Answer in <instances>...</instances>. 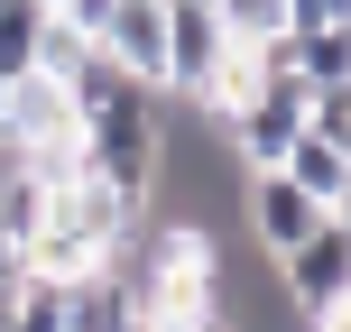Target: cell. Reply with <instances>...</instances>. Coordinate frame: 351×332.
Returning <instances> with one entry per match:
<instances>
[{
  "label": "cell",
  "instance_id": "1",
  "mask_svg": "<svg viewBox=\"0 0 351 332\" xmlns=\"http://www.w3.org/2000/svg\"><path fill=\"white\" fill-rule=\"evenodd\" d=\"M139 222V203H121L111 185H93V175H65V185H47V222L19 240V268L28 277H84V268L111 259V240Z\"/></svg>",
  "mask_w": 351,
  "mask_h": 332
},
{
  "label": "cell",
  "instance_id": "2",
  "mask_svg": "<svg viewBox=\"0 0 351 332\" xmlns=\"http://www.w3.org/2000/svg\"><path fill=\"white\" fill-rule=\"evenodd\" d=\"M167 92H148V84H121V92H102V102L84 111V175L93 185H111L121 203H139L148 212V194H158V148H167Z\"/></svg>",
  "mask_w": 351,
  "mask_h": 332
},
{
  "label": "cell",
  "instance_id": "3",
  "mask_svg": "<svg viewBox=\"0 0 351 332\" xmlns=\"http://www.w3.org/2000/svg\"><path fill=\"white\" fill-rule=\"evenodd\" d=\"M213 129H222V148H231L241 175L278 166L287 148H296V129H305V84H296V74H259V92H250L241 111H222Z\"/></svg>",
  "mask_w": 351,
  "mask_h": 332
},
{
  "label": "cell",
  "instance_id": "4",
  "mask_svg": "<svg viewBox=\"0 0 351 332\" xmlns=\"http://www.w3.org/2000/svg\"><path fill=\"white\" fill-rule=\"evenodd\" d=\"M0 139H10L19 157H37V148H84V111H74L65 74H47V65L10 74V84H0Z\"/></svg>",
  "mask_w": 351,
  "mask_h": 332
},
{
  "label": "cell",
  "instance_id": "5",
  "mask_svg": "<svg viewBox=\"0 0 351 332\" xmlns=\"http://www.w3.org/2000/svg\"><path fill=\"white\" fill-rule=\"evenodd\" d=\"M222 55H231L222 10H204V0H167V102L204 111V92H213V74H222Z\"/></svg>",
  "mask_w": 351,
  "mask_h": 332
},
{
  "label": "cell",
  "instance_id": "6",
  "mask_svg": "<svg viewBox=\"0 0 351 332\" xmlns=\"http://www.w3.org/2000/svg\"><path fill=\"white\" fill-rule=\"evenodd\" d=\"M241 222H250V249L287 259V249L324 222V203H315V194H305L287 166H259V175H241Z\"/></svg>",
  "mask_w": 351,
  "mask_h": 332
},
{
  "label": "cell",
  "instance_id": "7",
  "mask_svg": "<svg viewBox=\"0 0 351 332\" xmlns=\"http://www.w3.org/2000/svg\"><path fill=\"white\" fill-rule=\"evenodd\" d=\"M278 286L296 296V314H305V323L333 314V305L351 296V231H342V222H315V231H305V240L278 259Z\"/></svg>",
  "mask_w": 351,
  "mask_h": 332
},
{
  "label": "cell",
  "instance_id": "8",
  "mask_svg": "<svg viewBox=\"0 0 351 332\" xmlns=\"http://www.w3.org/2000/svg\"><path fill=\"white\" fill-rule=\"evenodd\" d=\"M93 47H102L130 84L167 92V0H111V18H102V37H93Z\"/></svg>",
  "mask_w": 351,
  "mask_h": 332
},
{
  "label": "cell",
  "instance_id": "9",
  "mask_svg": "<svg viewBox=\"0 0 351 332\" xmlns=\"http://www.w3.org/2000/svg\"><path fill=\"white\" fill-rule=\"evenodd\" d=\"M56 286H65V332H130L139 323V305H130V286L111 268H84V277H56Z\"/></svg>",
  "mask_w": 351,
  "mask_h": 332
},
{
  "label": "cell",
  "instance_id": "10",
  "mask_svg": "<svg viewBox=\"0 0 351 332\" xmlns=\"http://www.w3.org/2000/svg\"><path fill=\"white\" fill-rule=\"evenodd\" d=\"M278 166L296 175V185L315 194V203H333V194L351 185V148H342V139H324V129H296V148H287Z\"/></svg>",
  "mask_w": 351,
  "mask_h": 332
},
{
  "label": "cell",
  "instance_id": "11",
  "mask_svg": "<svg viewBox=\"0 0 351 332\" xmlns=\"http://www.w3.org/2000/svg\"><path fill=\"white\" fill-rule=\"evenodd\" d=\"M37 28H47V10H37V0H0V84L37 65Z\"/></svg>",
  "mask_w": 351,
  "mask_h": 332
},
{
  "label": "cell",
  "instance_id": "12",
  "mask_svg": "<svg viewBox=\"0 0 351 332\" xmlns=\"http://www.w3.org/2000/svg\"><path fill=\"white\" fill-rule=\"evenodd\" d=\"M231 28V47H268V37H287L296 18H287V0H213Z\"/></svg>",
  "mask_w": 351,
  "mask_h": 332
},
{
  "label": "cell",
  "instance_id": "13",
  "mask_svg": "<svg viewBox=\"0 0 351 332\" xmlns=\"http://www.w3.org/2000/svg\"><path fill=\"white\" fill-rule=\"evenodd\" d=\"M10 332H65V286H56V277H19Z\"/></svg>",
  "mask_w": 351,
  "mask_h": 332
},
{
  "label": "cell",
  "instance_id": "14",
  "mask_svg": "<svg viewBox=\"0 0 351 332\" xmlns=\"http://www.w3.org/2000/svg\"><path fill=\"white\" fill-rule=\"evenodd\" d=\"M296 28H351V0H287Z\"/></svg>",
  "mask_w": 351,
  "mask_h": 332
},
{
  "label": "cell",
  "instance_id": "15",
  "mask_svg": "<svg viewBox=\"0 0 351 332\" xmlns=\"http://www.w3.org/2000/svg\"><path fill=\"white\" fill-rule=\"evenodd\" d=\"M56 18H65L74 37H102V18H111V0H56Z\"/></svg>",
  "mask_w": 351,
  "mask_h": 332
},
{
  "label": "cell",
  "instance_id": "16",
  "mask_svg": "<svg viewBox=\"0 0 351 332\" xmlns=\"http://www.w3.org/2000/svg\"><path fill=\"white\" fill-rule=\"evenodd\" d=\"M28 268H19V240H10V222H0V286H19Z\"/></svg>",
  "mask_w": 351,
  "mask_h": 332
},
{
  "label": "cell",
  "instance_id": "17",
  "mask_svg": "<svg viewBox=\"0 0 351 332\" xmlns=\"http://www.w3.org/2000/svg\"><path fill=\"white\" fill-rule=\"evenodd\" d=\"M315 332H351V296L333 305V314H315Z\"/></svg>",
  "mask_w": 351,
  "mask_h": 332
},
{
  "label": "cell",
  "instance_id": "18",
  "mask_svg": "<svg viewBox=\"0 0 351 332\" xmlns=\"http://www.w3.org/2000/svg\"><path fill=\"white\" fill-rule=\"evenodd\" d=\"M324 222H342V231H351V185L333 194V203H324Z\"/></svg>",
  "mask_w": 351,
  "mask_h": 332
},
{
  "label": "cell",
  "instance_id": "19",
  "mask_svg": "<svg viewBox=\"0 0 351 332\" xmlns=\"http://www.w3.org/2000/svg\"><path fill=\"white\" fill-rule=\"evenodd\" d=\"M185 332H231V323H222V314H204V323H185Z\"/></svg>",
  "mask_w": 351,
  "mask_h": 332
},
{
  "label": "cell",
  "instance_id": "20",
  "mask_svg": "<svg viewBox=\"0 0 351 332\" xmlns=\"http://www.w3.org/2000/svg\"><path fill=\"white\" fill-rule=\"evenodd\" d=\"M10 296H19V286H0V332H10Z\"/></svg>",
  "mask_w": 351,
  "mask_h": 332
},
{
  "label": "cell",
  "instance_id": "21",
  "mask_svg": "<svg viewBox=\"0 0 351 332\" xmlns=\"http://www.w3.org/2000/svg\"><path fill=\"white\" fill-rule=\"evenodd\" d=\"M130 332H158V323H130Z\"/></svg>",
  "mask_w": 351,
  "mask_h": 332
},
{
  "label": "cell",
  "instance_id": "22",
  "mask_svg": "<svg viewBox=\"0 0 351 332\" xmlns=\"http://www.w3.org/2000/svg\"><path fill=\"white\" fill-rule=\"evenodd\" d=\"M37 10H56V0H37Z\"/></svg>",
  "mask_w": 351,
  "mask_h": 332
},
{
  "label": "cell",
  "instance_id": "23",
  "mask_svg": "<svg viewBox=\"0 0 351 332\" xmlns=\"http://www.w3.org/2000/svg\"><path fill=\"white\" fill-rule=\"evenodd\" d=\"M204 10H213V0H204Z\"/></svg>",
  "mask_w": 351,
  "mask_h": 332
}]
</instances>
